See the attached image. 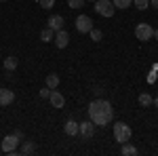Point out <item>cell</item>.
<instances>
[{
  "instance_id": "31",
  "label": "cell",
  "mask_w": 158,
  "mask_h": 156,
  "mask_svg": "<svg viewBox=\"0 0 158 156\" xmlns=\"http://www.w3.org/2000/svg\"><path fill=\"white\" fill-rule=\"evenodd\" d=\"M0 2H4V0H0Z\"/></svg>"
},
{
  "instance_id": "7",
  "label": "cell",
  "mask_w": 158,
  "mask_h": 156,
  "mask_svg": "<svg viewBox=\"0 0 158 156\" xmlns=\"http://www.w3.org/2000/svg\"><path fill=\"white\" fill-rule=\"evenodd\" d=\"M55 44H57V48H65L68 44H70V34L65 32V30H59V32H55Z\"/></svg>"
},
{
  "instance_id": "2",
  "label": "cell",
  "mask_w": 158,
  "mask_h": 156,
  "mask_svg": "<svg viewBox=\"0 0 158 156\" xmlns=\"http://www.w3.org/2000/svg\"><path fill=\"white\" fill-rule=\"evenodd\" d=\"M131 135H133V131H131V127H129V124H124V122H116V124H114V139H116L118 144L129 141V139H131Z\"/></svg>"
},
{
  "instance_id": "27",
  "label": "cell",
  "mask_w": 158,
  "mask_h": 156,
  "mask_svg": "<svg viewBox=\"0 0 158 156\" xmlns=\"http://www.w3.org/2000/svg\"><path fill=\"white\" fill-rule=\"evenodd\" d=\"M152 6H154V9L158 11V0H152Z\"/></svg>"
},
{
  "instance_id": "28",
  "label": "cell",
  "mask_w": 158,
  "mask_h": 156,
  "mask_svg": "<svg viewBox=\"0 0 158 156\" xmlns=\"http://www.w3.org/2000/svg\"><path fill=\"white\" fill-rule=\"evenodd\" d=\"M152 103H154V106L158 108V97H154V101H152Z\"/></svg>"
},
{
  "instance_id": "8",
  "label": "cell",
  "mask_w": 158,
  "mask_h": 156,
  "mask_svg": "<svg viewBox=\"0 0 158 156\" xmlns=\"http://www.w3.org/2000/svg\"><path fill=\"white\" fill-rule=\"evenodd\" d=\"M63 17L61 15H51L49 17V21H47V27H51L53 32H59V30H63Z\"/></svg>"
},
{
  "instance_id": "14",
  "label": "cell",
  "mask_w": 158,
  "mask_h": 156,
  "mask_svg": "<svg viewBox=\"0 0 158 156\" xmlns=\"http://www.w3.org/2000/svg\"><path fill=\"white\" fill-rule=\"evenodd\" d=\"M17 63H19V59H17V57H6V59H4V70H6V72H13V70H17Z\"/></svg>"
},
{
  "instance_id": "10",
  "label": "cell",
  "mask_w": 158,
  "mask_h": 156,
  "mask_svg": "<svg viewBox=\"0 0 158 156\" xmlns=\"http://www.w3.org/2000/svg\"><path fill=\"white\" fill-rule=\"evenodd\" d=\"M49 99H51V103H53V108H63V103H65V97L61 95L59 91H53V89H51Z\"/></svg>"
},
{
  "instance_id": "22",
  "label": "cell",
  "mask_w": 158,
  "mask_h": 156,
  "mask_svg": "<svg viewBox=\"0 0 158 156\" xmlns=\"http://www.w3.org/2000/svg\"><path fill=\"white\" fill-rule=\"evenodd\" d=\"M68 6L70 9H80V6H85V0H68Z\"/></svg>"
},
{
  "instance_id": "20",
  "label": "cell",
  "mask_w": 158,
  "mask_h": 156,
  "mask_svg": "<svg viewBox=\"0 0 158 156\" xmlns=\"http://www.w3.org/2000/svg\"><path fill=\"white\" fill-rule=\"evenodd\" d=\"M135 2V9L137 11H146L148 6H150V0H133Z\"/></svg>"
},
{
  "instance_id": "24",
  "label": "cell",
  "mask_w": 158,
  "mask_h": 156,
  "mask_svg": "<svg viewBox=\"0 0 158 156\" xmlns=\"http://www.w3.org/2000/svg\"><path fill=\"white\" fill-rule=\"evenodd\" d=\"M51 95V89L47 86V89H40V97H49Z\"/></svg>"
},
{
  "instance_id": "5",
  "label": "cell",
  "mask_w": 158,
  "mask_h": 156,
  "mask_svg": "<svg viewBox=\"0 0 158 156\" xmlns=\"http://www.w3.org/2000/svg\"><path fill=\"white\" fill-rule=\"evenodd\" d=\"M17 145H19L17 135H15V133H13V135H6V137L2 139V152H4V154H13V152H17Z\"/></svg>"
},
{
  "instance_id": "23",
  "label": "cell",
  "mask_w": 158,
  "mask_h": 156,
  "mask_svg": "<svg viewBox=\"0 0 158 156\" xmlns=\"http://www.w3.org/2000/svg\"><path fill=\"white\" fill-rule=\"evenodd\" d=\"M38 4L42 9H51V6H55V0H38Z\"/></svg>"
},
{
  "instance_id": "30",
  "label": "cell",
  "mask_w": 158,
  "mask_h": 156,
  "mask_svg": "<svg viewBox=\"0 0 158 156\" xmlns=\"http://www.w3.org/2000/svg\"><path fill=\"white\" fill-rule=\"evenodd\" d=\"M91 2H95V0H91Z\"/></svg>"
},
{
  "instance_id": "3",
  "label": "cell",
  "mask_w": 158,
  "mask_h": 156,
  "mask_svg": "<svg viewBox=\"0 0 158 156\" xmlns=\"http://www.w3.org/2000/svg\"><path fill=\"white\" fill-rule=\"evenodd\" d=\"M95 11H97L101 17H112L114 11H116V6H114L112 0H95Z\"/></svg>"
},
{
  "instance_id": "4",
  "label": "cell",
  "mask_w": 158,
  "mask_h": 156,
  "mask_svg": "<svg viewBox=\"0 0 158 156\" xmlns=\"http://www.w3.org/2000/svg\"><path fill=\"white\" fill-rule=\"evenodd\" d=\"M135 36H137V40H152V36H154V30H152V25L150 23H137L135 25Z\"/></svg>"
},
{
  "instance_id": "9",
  "label": "cell",
  "mask_w": 158,
  "mask_h": 156,
  "mask_svg": "<svg viewBox=\"0 0 158 156\" xmlns=\"http://www.w3.org/2000/svg\"><path fill=\"white\" fill-rule=\"evenodd\" d=\"M15 101V93L9 89H0V106H11Z\"/></svg>"
},
{
  "instance_id": "16",
  "label": "cell",
  "mask_w": 158,
  "mask_h": 156,
  "mask_svg": "<svg viewBox=\"0 0 158 156\" xmlns=\"http://www.w3.org/2000/svg\"><path fill=\"white\" fill-rule=\"evenodd\" d=\"M53 38H55V32H53L51 27H44V30L40 32V40H42V42H51Z\"/></svg>"
},
{
  "instance_id": "21",
  "label": "cell",
  "mask_w": 158,
  "mask_h": 156,
  "mask_svg": "<svg viewBox=\"0 0 158 156\" xmlns=\"http://www.w3.org/2000/svg\"><path fill=\"white\" fill-rule=\"evenodd\" d=\"M89 34H91V40H95V42H101V38H103L101 30H95V27H93V30H91Z\"/></svg>"
},
{
  "instance_id": "1",
  "label": "cell",
  "mask_w": 158,
  "mask_h": 156,
  "mask_svg": "<svg viewBox=\"0 0 158 156\" xmlns=\"http://www.w3.org/2000/svg\"><path fill=\"white\" fill-rule=\"evenodd\" d=\"M86 112H89V120L95 127H106L114 118V108H112V103H110L108 99H95V101H91Z\"/></svg>"
},
{
  "instance_id": "6",
  "label": "cell",
  "mask_w": 158,
  "mask_h": 156,
  "mask_svg": "<svg viewBox=\"0 0 158 156\" xmlns=\"http://www.w3.org/2000/svg\"><path fill=\"white\" fill-rule=\"evenodd\" d=\"M76 30H78L80 34H89V32L93 30V19H91V17H86V15L76 17Z\"/></svg>"
},
{
  "instance_id": "11",
  "label": "cell",
  "mask_w": 158,
  "mask_h": 156,
  "mask_svg": "<svg viewBox=\"0 0 158 156\" xmlns=\"http://www.w3.org/2000/svg\"><path fill=\"white\" fill-rule=\"evenodd\" d=\"M80 135H85V137H93V133H95V124L91 122V120H86V122H80Z\"/></svg>"
},
{
  "instance_id": "13",
  "label": "cell",
  "mask_w": 158,
  "mask_h": 156,
  "mask_svg": "<svg viewBox=\"0 0 158 156\" xmlns=\"http://www.w3.org/2000/svg\"><path fill=\"white\" fill-rule=\"evenodd\" d=\"M38 145L34 144V141H23V145H21V150H19V154H34L36 152Z\"/></svg>"
},
{
  "instance_id": "17",
  "label": "cell",
  "mask_w": 158,
  "mask_h": 156,
  "mask_svg": "<svg viewBox=\"0 0 158 156\" xmlns=\"http://www.w3.org/2000/svg\"><path fill=\"white\" fill-rule=\"evenodd\" d=\"M57 84H59V76L57 74H49L47 76V86L49 89H57Z\"/></svg>"
},
{
  "instance_id": "19",
  "label": "cell",
  "mask_w": 158,
  "mask_h": 156,
  "mask_svg": "<svg viewBox=\"0 0 158 156\" xmlns=\"http://www.w3.org/2000/svg\"><path fill=\"white\" fill-rule=\"evenodd\" d=\"M114 2V6H118V9H129L131 4H133V0H112Z\"/></svg>"
},
{
  "instance_id": "12",
  "label": "cell",
  "mask_w": 158,
  "mask_h": 156,
  "mask_svg": "<svg viewBox=\"0 0 158 156\" xmlns=\"http://www.w3.org/2000/svg\"><path fill=\"white\" fill-rule=\"evenodd\" d=\"M63 131L68 133V135H78V131H80V124H78L76 120H65Z\"/></svg>"
},
{
  "instance_id": "29",
  "label": "cell",
  "mask_w": 158,
  "mask_h": 156,
  "mask_svg": "<svg viewBox=\"0 0 158 156\" xmlns=\"http://www.w3.org/2000/svg\"><path fill=\"white\" fill-rule=\"evenodd\" d=\"M154 38H156V40H158V30H154Z\"/></svg>"
},
{
  "instance_id": "18",
  "label": "cell",
  "mask_w": 158,
  "mask_h": 156,
  "mask_svg": "<svg viewBox=\"0 0 158 156\" xmlns=\"http://www.w3.org/2000/svg\"><path fill=\"white\" fill-rule=\"evenodd\" d=\"M152 95H148V93H141L139 95V106H143V108H148V106H152Z\"/></svg>"
},
{
  "instance_id": "25",
  "label": "cell",
  "mask_w": 158,
  "mask_h": 156,
  "mask_svg": "<svg viewBox=\"0 0 158 156\" xmlns=\"http://www.w3.org/2000/svg\"><path fill=\"white\" fill-rule=\"evenodd\" d=\"M154 80H156V72H152L150 76H148V82H154Z\"/></svg>"
},
{
  "instance_id": "26",
  "label": "cell",
  "mask_w": 158,
  "mask_h": 156,
  "mask_svg": "<svg viewBox=\"0 0 158 156\" xmlns=\"http://www.w3.org/2000/svg\"><path fill=\"white\" fill-rule=\"evenodd\" d=\"M15 135H17V139H19V141L23 139V131H15Z\"/></svg>"
},
{
  "instance_id": "15",
  "label": "cell",
  "mask_w": 158,
  "mask_h": 156,
  "mask_svg": "<svg viewBox=\"0 0 158 156\" xmlns=\"http://www.w3.org/2000/svg\"><path fill=\"white\" fill-rule=\"evenodd\" d=\"M120 152H122V156H135V154H137V148H135V145H131L129 141H124Z\"/></svg>"
}]
</instances>
